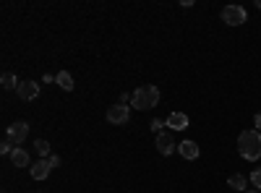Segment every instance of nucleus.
<instances>
[{
  "instance_id": "4468645a",
  "label": "nucleus",
  "mask_w": 261,
  "mask_h": 193,
  "mask_svg": "<svg viewBox=\"0 0 261 193\" xmlns=\"http://www.w3.org/2000/svg\"><path fill=\"white\" fill-rule=\"evenodd\" d=\"M0 84H3V89H18L21 81L13 76V73H3V78H0Z\"/></svg>"
},
{
  "instance_id": "7ed1b4c3",
  "label": "nucleus",
  "mask_w": 261,
  "mask_h": 193,
  "mask_svg": "<svg viewBox=\"0 0 261 193\" xmlns=\"http://www.w3.org/2000/svg\"><path fill=\"white\" fill-rule=\"evenodd\" d=\"M222 21L227 26H241V24H246L248 21V13H246V8L243 6H225L222 8Z\"/></svg>"
},
{
  "instance_id": "a211bd4d",
  "label": "nucleus",
  "mask_w": 261,
  "mask_h": 193,
  "mask_svg": "<svg viewBox=\"0 0 261 193\" xmlns=\"http://www.w3.org/2000/svg\"><path fill=\"white\" fill-rule=\"evenodd\" d=\"M162 125H167V123H162L160 118H157V120H151V131H154V133L160 136V133H162Z\"/></svg>"
},
{
  "instance_id": "aec40b11",
  "label": "nucleus",
  "mask_w": 261,
  "mask_h": 193,
  "mask_svg": "<svg viewBox=\"0 0 261 193\" xmlns=\"http://www.w3.org/2000/svg\"><path fill=\"white\" fill-rule=\"evenodd\" d=\"M253 125H256V131H261V110L256 113V118H253Z\"/></svg>"
},
{
  "instance_id": "412c9836",
  "label": "nucleus",
  "mask_w": 261,
  "mask_h": 193,
  "mask_svg": "<svg viewBox=\"0 0 261 193\" xmlns=\"http://www.w3.org/2000/svg\"><path fill=\"white\" fill-rule=\"evenodd\" d=\"M246 193H261V190H256V188H253V190H246Z\"/></svg>"
},
{
  "instance_id": "6ab92c4d",
  "label": "nucleus",
  "mask_w": 261,
  "mask_h": 193,
  "mask_svg": "<svg viewBox=\"0 0 261 193\" xmlns=\"http://www.w3.org/2000/svg\"><path fill=\"white\" fill-rule=\"evenodd\" d=\"M47 162H50L53 167H60V157H58V154H50V157H47Z\"/></svg>"
},
{
  "instance_id": "f3484780",
  "label": "nucleus",
  "mask_w": 261,
  "mask_h": 193,
  "mask_svg": "<svg viewBox=\"0 0 261 193\" xmlns=\"http://www.w3.org/2000/svg\"><path fill=\"white\" fill-rule=\"evenodd\" d=\"M248 180L253 183V188H256V190H261V167H256V170H253Z\"/></svg>"
},
{
  "instance_id": "20e7f679",
  "label": "nucleus",
  "mask_w": 261,
  "mask_h": 193,
  "mask_svg": "<svg viewBox=\"0 0 261 193\" xmlns=\"http://www.w3.org/2000/svg\"><path fill=\"white\" fill-rule=\"evenodd\" d=\"M130 118V104H113L110 110H107V123H113V125H125Z\"/></svg>"
},
{
  "instance_id": "2eb2a0df",
  "label": "nucleus",
  "mask_w": 261,
  "mask_h": 193,
  "mask_svg": "<svg viewBox=\"0 0 261 193\" xmlns=\"http://www.w3.org/2000/svg\"><path fill=\"white\" fill-rule=\"evenodd\" d=\"M34 146H37V154H39V157H45V159L50 157V144H47L45 139H37Z\"/></svg>"
},
{
  "instance_id": "9b49d317",
  "label": "nucleus",
  "mask_w": 261,
  "mask_h": 193,
  "mask_svg": "<svg viewBox=\"0 0 261 193\" xmlns=\"http://www.w3.org/2000/svg\"><path fill=\"white\" fill-rule=\"evenodd\" d=\"M29 152L27 149H21V146H16L13 149V154H11V162H13V167H29Z\"/></svg>"
},
{
  "instance_id": "39448f33",
  "label": "nucleus",
  "mask_w": 261,
  "mask_h": 193,
  "mask_svg": "<svg viewBox=\"0 0 261 193\" xmlns=\"http://www.w3.org/2000/svg\"><path fill=\"white\" fill-rule=\"evenodd\" d=\"M27 136H29V125H27L24 120H16L13 125H8V139H11L16 146H18V144H24Z\"/></svg>"
},
{
  "instance_id": "1a4fd4ad",
  "label": "nucleus",
  "mask_w": 261,
  "mask_h": 193,
  "mask_svg": "<svg viewBox=\"0 0 261 193\" xmlns=\"http://www.w3.org/2000/svg\"><path fill=\"white\" fill-rule=\"evenodd\" d=\"M178 152H180L183 159H199V144L196 141H183V144H178Z\"/></svg>"
},
{
  "instance_id": "423d86ee",
  "label": "nucleus",
  "mask_w": 261,
  "mask_h": 193,
  "mask_svg": "<svg viewBox=\"0 0 261 193\" xmlns=\"http://www.w3.org/2000/svg\"><path fill=\"white\" fill-rule=\"evenodd\" d=\"M175 149H178V144L172 141L170 133H160V136H157V152H160L162 157H170L172 152H175Z\"/></svg>"
},
{
  "instance_id": "9d476101",
  "label": "nucleus",
  "mask_w": 261,
  "mask_h": 193,
  "mask_svg": "<svg viewBox=\"0 0 261 193\" xmlns=\"http://www.w3.org/2000/svg\"><path fill=\"white\" fill-rule=\"evenodd\" d=\"M50 170H53V164H50L47 159H39V162L32 167V178H34V180H47Z\"/></svg>"
},
{
  "instance_id": "dca6fc26",
  "label": "nucleus",
  "mask_w": 261,
  "mask_h": 193,
  "mask_svg": "<svg viewBox=\"0 0 261 193\" xmlns=\"http://www.w3.org/2000/svg\"><path fill=\"white\" fill-rule=\"evenodd\" d=\"M13 149H16V144H13V141H11V139L6 136V141L0 144V154H6V157H11V154H13Z\"/></svg>"
},
{
  "instance_id": "0eeeda50",
  "label": "nucleus",
  "mask_w": 261,
  "mask_h": 193,
  "mask_svg": "<svg viewBox=\"0 0 261 193\" xmlns=\"http://www.w3.org/2000/svg\"><path fill=\"white\" fill-rule=\"evenodd\" d=\"M21 99H37L39 97V84L37 81H21V87L16 89Z\"/></svg>"
},
{
  "instance_id": "f8f14e48",
  "label": "nucleus",
  "mask_w": 261,
  "mask_h": 193,
  "mask_svg": "<svg viewBox=\"0 0 261 193\" xmlns=\"http://www.w3.org/2000/svg\"><path fill=\"white\" fill-rule=\"evenodd\" d=\"M55 81H58V87H60L63 92H73V78H71V73H68V71H60Z\"/></svg>"
},
{
  "instance_id": "ddd939ff",
  "label": "nucleus",
  "mask_w": 261,
  "mask_h": 193,
  "mask_svg": "<svg viewBox=\"0 0 261 193\" xmlns=\"http://www.w3.org/2000/svg\"><path fill=\"white\" fill-rule=\"evenodd\" d=\"M227 185H230V188H235V190H241V193H246V175L232 173V175H230V180H227Z\"/></svg>"
},
{
  "instance_id": "f257e3e1",
  "label": "nucleus",
  "mask_w": 261,
  "mask_h": 193,
  "mask_svg": "<svg viewBox=\"0 0 261 193\" xmlns=\"http://www.w3.org/2000/svg\"><path fill=\"white\" fill-rule=\"evenodd\" d=\"M238 154L246 162H256L261 157V131H243L238 136Z\"/></svg>"
},
{
  "instance_id": "f03ea898",
  "label": "nucleus",
  "mask_w": 261,
  "mask_h": 193,
  "mask_svg": "<svg viewBox=\"0 0 261 193\" xmlns=\"http://www.w3.org/2000/svg\"><path fill=\"white\" fill-rule=\"evenodd\" d=\"M157 104H160V89L154 84L139 87L130 94V107H136V110H151V107H157Z\"/></svg>"
},
{
  "instance_id": "6e6552de",
  "label": "nucleus",
  "mask_w": 261,
  "mask_h": 193,
  "mask_svg": "<svg viewBox=\"0 0 261 193\" xmlns=\"http://www.w3.org/2000/svg\"><path fill=\"white\" fill-rule=\"evenodd\" d=\"M165 123L172 128V131H186V128H188V115H183V113H170Z\"/></svg>"
}]
</instances>
